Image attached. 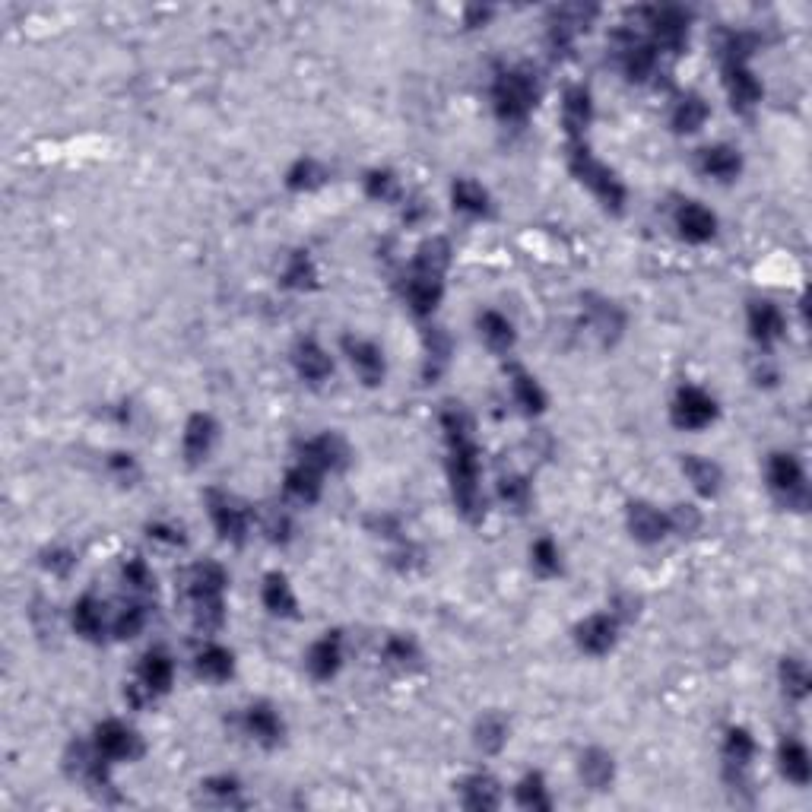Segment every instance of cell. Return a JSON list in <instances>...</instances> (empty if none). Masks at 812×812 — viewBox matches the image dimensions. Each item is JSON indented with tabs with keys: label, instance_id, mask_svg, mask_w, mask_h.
<instances>
[{
	"label": "cell",
	"instance_id": "cell-34",
	"mask_svg": "<svg viewBox=\"0 0 812 812\" xmlns=\"http://www.w3.org/2000/svg\"><path fill=\"white\" fill-rule=\"evenodd\" d=\"M451 200H454V210L467 213V216H489V210H492L489 191L473 178H457L451 188Z\"/></svg>",
	"mask_w": 812,
	"mask_h": 812
},
{
	"label": "cell",
	"instance_id": "cell-8",
	"mask_svg": "<svg viewBox=\"0 0 812 812\" xmlns=\"http://www.w3.org/2000/svg\"><path fill=\"white\" fill-rule=\"evenodd\" d=\"M670 416H673L676 429H686V432L708 429L711 422L717 419V400L708 391L695 387V384H682L676 391V397H673Z\"/></svg>",
	"mask_w": 812,
	"mask_h": 812
},
{
	"label": "cell",
	"instance_id": "cell-25",
	"mask_svg": "<svg viewBox=\"0 0 812 812\" xmlns=\"http://www.w3.org/2000/svg\"><path fill=\"white\" fill-rule=\"evenodd\" d=\"M682 473L692 483V489L705 498H714L721 492V483H724V470L714 464L708 457H698V454H686L682 457Z\"/></svg>",
	"mask_w": 812,
	"mask_h": 812
},
{
	"label": "cell",
	"instance_id": "cell-37",
	"mask_svg": "<svg viewBox=\"0 0 812 812\" xmlns=\"http://www.w3.org/2000/svg\"><path fill=\"white\" fill-rule=\"evenodd\" d=\"M73 629L89 641H99L105 635V606L92 594H83L73 606Z\"/></svg>",
	"mask_w": 812,
	"mask_h": 812
},
{
	"label": "cell",
	"instance_id": "cell-47",
	"mask_svg": "<svg viewBox=\"0 0 812 812\" xmlns=\"http://www.w3.org/2000/svg\"><path fill=\"white\" fill-rule=\"evenodd\" d=\"M530 559H533V568H537L540 575H546V578L559 575V571H562V552L549 537H540L537 543L530 546Z\"/></svg>",
	"mask_w": 812,
	"mask_h": 812
},
{
	"label": "cell",
	"instance_id": "cell-45",
	"mask_svg": "<svg viewBox=\"0 0 812 812\" xmlns=\"http://www.w3.org/2000/svg\"><path fill=\"white\" fill-rule=\"evenodd\" d=\"M426 378L432 381V378H438L441 375V368L448 365V359H451V337L445 334V330H438V327H432L429 334H426Z\"/></svg>",
	"mask_w": 812,
	"mask_h": 812
},
{
	"label": "cell",
	"instance_id": "cell-53",
	"mask_svg": "<svg viewBox=\"0 0 812 812\" xmlns=\"http://www.w3.org/2000/svg\"><path fill=\"white\" fill-rule=\"evenodd\" d=\"M667 518H670V533H695L701 527V514L698 508L692 505H676L667 511Z\"/></svg>",
	"mask_w": 812,
	"mask_h": 812
},
{
	"label": "cell",
	"instance_id": "cell-35",
	"mask_svg": "<svg viewBox=\"0 0 812 812\" xmlns=\"http://www.w3.org/2000/svg\"><path fill=\"white\" fill-rule=\"evenodd\" d=\"M479 334H483L486 346L492 349V353H508V349L514 346V340H518V334H514V324L502 315V311H483L479 315Z\"/></svg>",
	"mask_w": 812,
	"mask_h": 812
},
{
	"label": "cell",
	"instance_id": "cell-19",
	"mask_svg": "<svg viewBox=\"0 0 812 812\" xmlns=\"http://www.w3.org/2000/svg\"><path fill=\"white\" fill-rule=\"evenodd\" d=\"M625 518H629L632 537L638 543H644V546H654L670 533V518L663 511H657L654 505H648V502H632Z\"/></svg>",
	"mask_w": 812,
	"mask_h": 812
},
{
	"label": "cell",
	"instance_id": "cell-30",
	"mask_svg": "<svg viewBox=\"0 0 812 812\" xmlns=\"http://www.w3.org/2000/svg\"><path fill=\"white\" fill-rule=\"evenodd\" d=\"M587 305V315H590V327L597 330L600 340L603 343H616L619 334H622V327H625V318H622V311L613 305V302H606V299H594V295H587L584 299Z\"/></svg>",
	"mask_w": 812,
	"mask_h": 812
},
{
	"label": "cell",
	"instance_id": "cell-13",
	"mask_svg": "<svg viewBox=\"0 0 812 812\" xmlns=\"http://www.w3.org/2000/svg\"><path fill=\"white\" fill-rule=\"evenodd\" d=\"M724 86L736 112H752L762 102V83L746 61H724Z\"/></svg>",
	"mask_w": 812,
	"mask_h": 812
},
{
	"label": "cell",
	"instance_id": "cell-57",
	"mask_svg": "<svg viewBox=\"0 0 812 812\" xmlns=\"http://www.w3.org/2000/svg\"><path fill=\"white\" fill-rule=\"evenodd\" d=\"M289 518L286 514H270V521H267V537L273 540V543H286L289 540Z\"/></svg>",
	"mask_w": 812,
	"mask_h": 812
},
{
	"label": "cell",
	"instance_id": "cell-44",
	"mask_svg": "<svg viewBox=\"0 0 812 812\" xmlns=\"http://www.w3.org/2000/svg\"><path fill=\"white\" fill-rule=\"evenodd\" d=\"M318 283V270L315 261L308 257V251H295L289 257V264L283 270V286L286 289H311Z\"/></svg>",
	"mask_w": 812,
	"mask_h": 812
},
{
	"label": "cell",
	"instance_id": "cell-5",
	"mask_svg": "<svg viewBox=\"0 0 812 812\" xmlns=\"http://www.w3.org/2000/svg\"><path fill=\"white\" fill-rule=\"evenodd\" d=\"M768 486L787 508L806 511V505H809L806 473H803L800 460L793 454H784V451L771 454V460H768Z\"/></svg>",
	"mask_w": 812,
	"mask_h": 812
},
{
	"label": "cell",
	"instance_id": "cell-16",
	"mask_svg": "<svg viewBox=\"0 0 812 812\" xmlns=\"http://www.w3.org/2000/svg\"><path fill=\"white\" fill-rule=\"evenodd\" d=\"M216 435H219L216 419L210 413H194L188 419V426H184V441H181L184 460H188L191 467L203 464V460L210 457L213 445H216Z\"/></svg>",
	"mask_w": 812,
	"mask_h": 812
},
{
	"label": "cell",
	"instance_id": "cell-38",
	"mask_svg": "<svg viewBox=\"0 0 812 812\" xmlns=\"http://www.w3.org/2000/svg\"><path fill=\"white\" fill-rule=\"evenodd\" d=\"M191 616H194L197 632H203V635L219 632V629H223V622H226V600H223V594L191 597Z\"/></svg>",
	"mask_w": 812,
	"mask_h": 812
},
{
	"label": "cell",
	"instance_id": "cell-3",
	"mask_svg": "<svg viewBox=\"0 0 812 812\" xmlns=\"http://www.w3.org/2000/svg\"><path fill=\"white\" fill-rule=\"evenodd\" d=\"M540 102V77L530 64L508 67L492 83V105L498 121L505 124H524L530 112Z\"/></svg>",
	"mask_w": 812,
	"mask_h": 812
},
{
	"label": "cell",
	"instance_id": "cell-11",
	"mask_svg": "<svg viewBox=\"0 0 812 812\" xmlns=\"http://www.w3.org/2000/svg\"><path fill=\"white\" fill-rule=\"evenodd\" d=\"M578 648L590 657H606L619 641V619L613 613H594L575 629Z\"/></svg>",
	"mask_w": 812,
	"mask_h": 812
},
{
	"label": "cell",
	"instance_id": "cell-31",
	"mask_svg": "<svg viewBox=\"0 0 812 812\" xmlns=\"http://www.w3.org/2000/svg\"><path fill=\"white\" fill-rule=\"evenodd\" d=\"M261 600H264V606L270 609L273 616H283V619L299 616V603H295L292 587H289L286 575H280V571H270V575L264 578Z\"/></svg>",
	"mask_w": 812,
	"mask_h": 812
},
{
	"label": "cell",
	"instance_id": "cell-6",
	"mask_svg": "<svg viewBox=\"0 0 812 812\" xmlns=\"http://www.w3.org/2000/svg\"><path fill=\"white\" fill-rule=\"evenodd\" d=\"M613 51L622 64V73L629 77L632 83H648L657 70V48L641 39L638 32L632 29H616L613 32Z\"/></svg>",
	"mask_w": 812,
	"mask_h": 812
},
{
	"label": "cell",
	"instance_id": "cell-22",
	"mask_svg": "<svg viewBox=\"0 0 812 812\" xmlns=\"http://www.w3.org/2000/svg\"><path fill=\"white\" fill-rule=\"evenodd\" d=\"M752 755H755L752 733L746 727H730L724 740V768L730 781H743V774L752 765Z\"/></svg>",
	"mask_w": 812,
	"mask_h": 812
},
{
	"label": "cell",
	"instance_id": "cell-4",
	"mask_svg": "<svg viewBox=\"0 0 812 812\" xmlns=\"http://www.w3.org/2000/svg\"><path fill=\"white\" fill-rule=\"evenodd\" d=\"M568 169L584 188L594 194L609 213H622L625 210V184L616 178V172L603 165L594 153L587 150V143H568Z\"/></svg>",
	"mask_w": 812,
	"mask_h": 812
},
{
	"label": "cell",
	"instance_id": "cell-54",
	"mask_svg": "<svg viewBox=\"0 0 812 812\" xmlns=\"http://www.w3.org/2000/svg\"><path fill=\"white\" fill-rule=\"evenodd\" d=\"M42 565L51 571V575H58V578H67L73 568H77V556H73L70 549L58 546V549H48L45 556H42Z\"/></svg>",
	"mask_w": 812,
	"mask_h": 812
},
{
	"label": "cell",
	"instance_id": "cell-29",
	"mask_svg": "<svg viewBox=\"0 0 812 812\" xmlns=\"http://www.w3.org/2000/svg\"><path fill=\"white\" fill-rule=\"evenodd\" d=\"M245 727L248 733L254 736L261 746H276L283 740V721H280V714H276L270 705H264V701H257V705H251L245 711Z\"/></svg>",
	"mask_w": 812,
	"mask_h": 812
},
{
	"label": "cell",
	"instance_id": "cell-26",
	"mask_svg": "<svg viewBox=\"0 0 812 812\" xmlns=\"http://www.w3.org/2000/svg\"><path fill=\"white\" fill-rule=\"evenodd\" d=\"M283 492H286V498H292V502H299V505H315L321 498V470L308 467L299 460L292 470H286Z\"/></svg>",
	"mask_w": 812,
	"mask_h": 812
},
{
	"label": "cell",
	"instance_id": "cell-46",
	"mask_svg": "<svg viewBox=\"0 0 812 812\" xmlns=\"http://www.w3.org/2000/svg\"><path fill=\"white\" fill-rule=\"evenodd\" d=\"M781 686L790 701H803L809 695V673L803 667V660H797V657L781 660Z\"/></svg>",
	"mask_w": 812,
	"mask_h": 812
},
{
	"label": "cell",
	"instance_id": "cell-1",
	"mask_svg": "<svg viewBox=\"0 0 812 812\" xmlns=\"http://www.w3.org/2000/svg\"><path fill=\"white\" fill-rule=\"evenodd\" d=\"M441 429L448 438V476H451V495L457 511L467 521H483L486 502L483 489H479V448L473 438V419L460 403H451L441 413Z\"/></svg>",
	"mask_w": 812,
	"mask_h": 812
},
{
	"label": "cell",
	"instance_id": "cell-7",
	"mask_svg": "<svg viewBox=\"0 0 812 812\" xmlns=\"http://www.w3.org/2000/svg\"><path fill=\"white\" fill-rule=\"evenodd\" d=\"M207 508H210V521L216 527V533L223 537L226 543L232 546H242L248 540V530H251V514L248 508L232 498L229 492H219V489H210L207 492Z\"/></svg>",
	"mask_w": 812,
	"mask_h": 812
},
{
	"label": "cell",
	"instance_id": "cell-12",
	"mask_svg": "<svg viewBox=\"0 0 812 812\" xmlns=\"http://www.w3.org/2000/svg\"><path fill=\"white\" fill-rule=\"evenodd\" d=\"M299 460L308 467L321 470V473L343 470L349 464V448L337 432H324V435H315L305 441V445L299 448Z\"/></svg>",
	"mask_w": 812,
	"mask_h": 812
},
{
	"label": "cell",
	"instance_id": "cell-56",
	"mask_svg": "<svg viewBox=\"0 0 812 812\" xmlns=\"http://www.w3.org/2000/svg\"><path fill=\"white\" fill-rule=\"evenodd\" d=\"M108 467H112V473L115 476H121V479H134L137 476V460L131 457V454H112V460H108Z\"/></svg>",
	"mask_w": 812,
	"mask_h": 812
},
{
	"label": "cell",
	"instance_id": "cell-10",
	"mask_svg": "<svg viewBox=\"0 0 812 812\" xmlns=\"http://www.w3.org/2000/svg\"><path fill=\"white\" fill-rule=\"evenodd\" d=\"M92 749L108 762H131L143 755V743L137 730L121 721H102L96 733H92Z\"/></svg>",
	"mask_w": 812,
	"mask_h": 812
},
{
	"label": "cell",
	"instance_id": "cell-9",
	"mask_svg": "<svg viewBox=\"0 0 812 812\" xmlns=\"http://www.w3.org/2000/svg\"><path fill=\"white\" fill-rule=\"evenodd\" d=\"M651 29V45L667 54H682L689 45V13L682 7H654L644 10Z\"/></svg>",
	"mask_w": 812,
	"mask_h": 812
},
{
	"label": "cell",
	"instance_id": "cell-17",
	"mask_svg": "<svg viewBox=\"0 0 812 812\" xmlns=\"http://www.w3.org/2000/svg\"><path fill=\"white\" fill-rule=\"evenodd\" d=\"M676 229L686 242L705 245L717 235V216L708 207H701L698 200H686V203H679V210H676Z\"/></svg>",
	"mask_w": 812,
	"mask_h": 812
},
{
	"label": "cell",
	"instance_id": "cell-23",
	"mask_svg": "<svg viewBox=\"0 0 812 812\" xmlns=\"http://www.w3.org/2000/svg\"><path fill=\"white\" fill-rule=\"evenodd\" d=\"M172 679H175V663H172L169 654L159 651V648H153L150 654L143 657L137 682H140V686H143L146 692H150L153 698H159V695L169 692V689H172Z\"/></svg>",
	"mask_w": 812,
	"mask_h": 812
},
{
	"label": "cell",
	"instance_id": "cell-52",
	"mask_svg": "<svg viewBox=\"0 0 812 812\" xmlns=\"http://www.w3.org/2000/svg\"><path fill=\"white\" fill-rule=\"evenodd\" d=\"M203 787H207V793H210V797H216L219 803L242 806V800H238V793H242V784H238V778H232V774H216V778H210Z\"/></svg>",
	"mask_w": 812,
	"mask_h": 812
},
{
	"label": "cell",
	"instance_id": "cell-51",
	"mask_svg": "<svg viewBox=\"0 0 812 812\" xmlns=\"http://www.w3.org/2000/svg\"><path fill=\"white\" fill-rule=\"evenodd\" d=\"M498 495H502L511 508L524 511L530 505V483L524 476H502V483H498Z\"/></svg>",
	"mask_w": 812,
	"mask_h": 812
},
{
	"label": "cell",
	"instance_id": "cell-28",
	"mask_svg": "<svg viewBox=\"0 0 812 812\" xmlns=\"http://www.w3.org/2000/svg\"><path fill=\"white\" fill-rule=\"evenodd\" d=\"M457 787H460V803H464L467 809H498L502 806V790H498V784L483 771L470 774V778H464Z\"/></svg>",
	"mask_w": 812,
	"mask_h": 812
},
{
	"label": "cell",
	"instance_id": "cell-41",
	"mask_svg": "<svg viewBox=\"0 0 812 812\" xmlns=\"http://www.w3.org/2000/svg\"><path fill=\"white\" fill-rule=\"evenodd\" d=\"M327 169L318 162V159H311V156H302V159H295L292 162V169L286 172V184H289V191H315L321 188V184L327 181Z\"/></svg>",
	"mask_w": 812,
	"mask_h": 812
},
{
	"label": "cell",
	"instance_id": "cell-40",
	"mask_svg": "<svg viewBox=\"0 0 812 812\" xmlns=\"http://www.w3.org/2000/svg\"><path fill=\"white\" fill-rule=\"evenodd\" d=\"M514 800H518L521 809H533V812H549L552 809V800H549V790H546V781L540 771H530L518 781L514 787Z\"/></svg>",
	"mask_w": 812,
	"mask_h": 812
},
{
	"label": "cell",
	"instance_id": "cell-20",
	"mask_svg": "<svg viewBox=\"0 0 812 812\" xmlns=\"http://www.w3.org/2000/svg\"><path fill=\"white\" fill-rule=\"evenodd\" d=\"M292 365L299 378H305L308 384H324L330 375H334V359L327 356V349L318 346L315 340H299L292 353Z\"/></svg>",
	"mask_w": 812,
	"mask_h": 812
},
{
	"label": "cell",
	"instance_id": "cell-21",
	"mask_svg": "<svg viewBox=\"0 0 812 812\" xmlns=\"http://www.w3.org/2000/svg\"><path fill=\"white\" fill-rule=\"evenodd\" d=\"M784 311L774 305V302H752L749 305V330H752V340L762 343V346H771L784 337Z\"/></svg>",
	"mask_w": 812,
	"mask_h": 812
},
{
	"label": "cell",
	"instance_id": "cell-42",
	"mask_svg": "<svg viewBox=\"0 0 812 812\" xmlns=\"http://www.w3.org/2000/svg\"><path fill=\"white\" fill-rule=\"evenodd\" d=\"M473 740L476 746L495 755V752H502V746L508 743V721L502 714H486L483 721L476 724V733H473Z\"/></svg>",
	"mask_w": 812,
	"mask_h": 812
},
{
	"label": "cell",
	"instance_id": "cell-15",
	"mask_svg": "<svg viewBox=\"0 0 812 812\" xmlns=\"http://www.w3.org/2000/svg\"><path fill=\"white\" fill-rule=\"evenodd\" d=\"M590 121H594V99L584 86H568L562 99V127L568 143H581Z\"/></svg>",
	"mask_w": 812,
	"mask_h": 812
},
{
	"label": "cell",
	"instance_id": "cell-39",
	"mask_svg": "<svg viewBox=\"0 0 812 812\" xmlns=\"http://www.w3.org/2000/svg\"><path fill=\"white\" fill-rule=\"evenodd\" d=\"M197 673L203 679H213V682H226L232 673H235V660H232V651H226L223 644H207L200 654H197Z\"/></svg>",
	"mask_w": 812,
	"mask_h": 812
},
{
	"label": "cell",
	"instance_id": "cell-14",
	"mask_svg": "<svg viewBox=\"0 0 812 812\" xmlns=\"http://www.w3.org/2000/svg\"><path fill=\"white\" fill-rule=\"evenodd\" d=\"M343 353L349 356V362H353V368L368 387H378L384 381L387 362H384V353L378 343L362 340V337H343Z\"/></svg>",
	"mask_w": 812,
	"mask_h": 812
},
{
	"label": "cell",
	"instance_id": "cell-49",
	"mask_svg": "<svg viewBox=\"0 0 812 812\" xmlns=\"http://www.w3.org/2000/svg\"><path fill=\"white\" fill-rule=\"evenodd\" d=\"M146 625V606L143 603H131L121 609V616L115 619V638L127 641V638H137Z\"/></svg>",
	"mask_w": 812,
	"mask_h": 812
},
{
	"label": "cell",
	"instance_id": "cell-18",
	"mask_svg": "<svg viewBox=\"0 0 812 812\" xmlns=\"http://www.w3.org/2000/svg\"><path fill=\"white\" fill-rule=\"evenodd\" d=\"M308 673L315 676L318 682H330L340 667H343V635L340 632H324V638H318L308 651Z\"/></svg>",
	"mask_w": 812,
	"mask_h": 812
},
{
	"label": "cell",
	"instance_id": "cell-33",
	"mask_svg": "<svg viewBox=\"0 0 812 812\" xmlns=\"http://www.w3.org/2000/svg\"><path fill=\"white\" fill-rule=\"evenodd\" d=\"M708 115H711L708 112V102L701 99V96H695V92H686V96H682L673 105V115H670L673 131L676 134H695V131H701V127H705Z\"/></svg>",
	"mask_w": 812,
	"mask_h": 812
},
{
	"label": "cell",
	"instance_id": "cell-58",
	"mask_svg": "<svg viewBox=\"0 0 812 812\" xmlns=\"http://www.w3.org/2000/svg\"><path fill=\"white\" fill-rule=\"evenodd\" d=\"M492 16V7H467V26H483Z\"/></svg>",
	"mask_w": 812,
	"mask_h": 812
},
{
	"label": "cell",
	"instance_id": "cell-27",
	"mask_svg": "<svg viewBox=\"0 0 812 812\" xmlns=\"http://www.w3.org/2000/svg\"><path fill=\"white\" fill-rule=\"evenodd\" d=\"M778 762H781V771L784 778L806 787L812 781V759H809V749L797 740V736H784L781 746H778Z\"/></svg>",
	"mask_w": 812,
	"mask_h": 812
},
{
	"label": "cell",
	"instance_id": "cell-24",
	"mask_svg": "<svg viewBox=\"0 0 812 812\" xmlns=\"http://www.w3.org/2000/svg\"><path fill=\"white\" fill-rule=\"evenodd\" d=\"M698 165H701V172L717 178V181H733L743 172V156H740V150H733V146L717 143V146H705V150L698 153Z\"/></svg>",
	"mask_w": 812,
	"mask_h": 812
},
{
	"label": "cell",
	"instance_id": "cell-36",
	"mask_svg": "<svg viewBox=\"0 0 812 812\" xmlns=\"http://www.w3.org/2000/svg\"><path fill=\"white\" fill-rule=\"evenodd\" d=\"M581 778L587 787H594V790H606L609 784H613L616 778V762H613V755H609L606 749H587L581 755Z\"/></svg>",
	"mask_w": 812,
	"mask_h": 812
},
{
	"label": "cell",
	"instance_id": "cell-32",
	"mask_svg": "<svg viewBox=\"0 0 812 812\" xmlns=\"http://www.w3.org/2000/svg\"><path fill=\"white\" fill-rule=\"evenodd\" d=\"M511 394L527 416H540L546 410V391L524 368H511Z\"/></svg>",
	"mask_w": 812,
	"mask_h": 812
},
{
	"label": "cell",
	"instance_id": "cell-48",
	"mask_svg": "<svg viewBox=\"0 0 812 812\" xmlns=\"http://www.w3.org/2000/svg\"><path fill=\"white\" fill-rule=\"evenodd\" d=\"M121 578H124L127 587L137 590V594H153V590H156V578H153V571L146 568L143 559H127L124 568H121Z\"/></svg>",
	"mask_w": 812,
	"mask_h": 812
},
{
	"label": "cell",
	"instance_id": "cell-2",
	"mask_svg": "<svg viewBox=\"0 0 812 812\" xmlns=\"http://www.w3.org/2000/svg\"><path fill=\"white\" fill-rule=\"evenodd\" d=\"M451 264V245L448 238H429L416 251V261L410 270V280L403 286V295L419 318L432 315L438 308L441 295H445V273Z\"/></svg>",
	"mask_w": 812,
	"mask_h": 812
},
{
	"label": "cell",
	"instance_id": "cell-50",
	"mask_svg": "<svg viewBox=\"0 0 812 812\" xmlns=\"http://www.w3.org/2000/svg\"><path fill=\"white\" fill-rule=\"evenodd\" d=\"M365 194L372 200H394L397 197V178L387 169H372L365 175Z\"/></svg>",
	"mask_w": 812,
	"mask_h": 812
},
{
	"label": "cell",
	"instance_id": "cell-55",
	"mask_svg": "<svg viewBox=\"0 0 812 812\" xmlns=\"http://www.w3.org/2000/svg\"><path fill=\"white\" fill-rule=\"evenodd\" d=\"M146 533H150L153 540H162V543H172V546H184V533L181 527H172V524H150L146 527Z\"/></svg>",
	"mask_w": 812,
	"mask_h": 812
},
{
	"label": "cell",
	"instance_id": "cell-43",
	"mask_svg": "<svg viewBox=\"0 0 812 812\" xmlns=\"http://www.w3.org/2000/svg\"><path fill=\"white\" fill-rule=\"evenodd\" d=\"M381 657H384L387 667H394V670H400V673L419 667V648H416V641H413V638H403V635L387 638Z\"/></svg>",
	"mask_w": 812,
	"mask_h": 812
}]
</instances>
